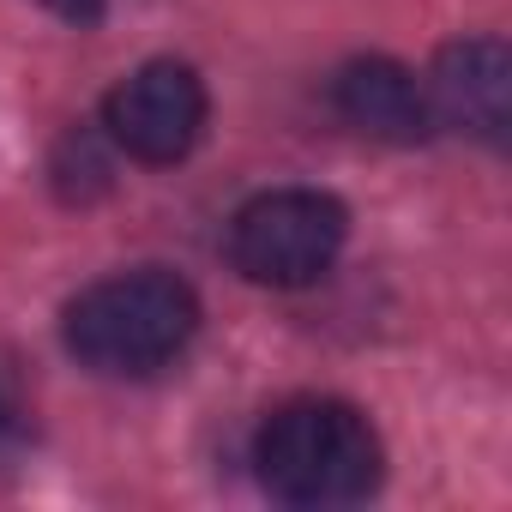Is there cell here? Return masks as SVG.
Returning a JSON list of instances; mask_svg holds the SVG:
<instances>
[{
	"label": "cell",
	"mask_w": 512,
	"mask_h": 512,
	"mask_svg": "<svg viewBox=\"0 0 512 512\" xmlns=\"http://www.w3.org/2000/svg\"><path fill=\"white\" fill-rule=\"evenodd\" d=\"M199 332V296L163 266L115 272L67 302V350L109 380H145L169 368Z\"/></svg>",
	"instance_id": "cell-1"
},
{
	"label": "cell",
	"mask_w": 512,
	"mask_h": 512,
	"mask_svg": "<svg viewBox=\"0 0 512 512\" xmlns=\"http://www.w3.org/2000/svg\"><path fill=\"white\" fill-rule=\"evenodd\" d=\"M253 464L284 506H356L380 488V434L344 398H296L266 416Z\"/></svg>",
	"instance_id": "cell-2"
},
{
	"label": "cell",
	"mask_w": 512,
	"mask_h": 512,
	"mask_svg": "<svg viewBox=\"0 0 512 512\" xmlns=\"http://www.w3.org/2000/svg\"><path fill=\"white\" fill-rule=\"evenodd\" d=\"M350 235V211L320 187H272L247 199L229 223V260L241 278L266 290H308L320 284Z\"/></svg>",
	"instance_id": "cell-3"
},
{
	"label": "cell",
	"mask_w": 512,
	"mask_h": 512,
	"mask_svg": "<svg viewBox=\"0 0 512 512\" xmlns=\"http://www.w3.org/2000/svg\"><path fill=\"white\" fill-rule=\"evenodd\" d=\"M205 85L187 61H145L139 73H127L109 103H103V127L109 139L133 157V163H181L199 133H205Z\"/></svg>",
	"instance_id": "cell-4"
},
{
	"label": "cell",
	"mask_w": 512,
	"mask_h": 512,
	"mask_svg": "<svg viewBox=\"0 0 512 512\" xmlns=\"http://www.w3.org/2000/svg\"><path fill=\"white\" fill-rule=\"evenodd\" d=\"M428 115L458 127V133L500 145L506 121H512V55H506V43L470 37V43L440 49L434 73H428Z\"/></svg>",
	"instance_id": "cell-5"
},
{
	"label": "cell",
	"mask_w": 512,
	"mask_h": 512,
	"mask_svg": "<svg viewBox=\"0 0 512 512\" xmlns=\"http://www.w3.org/2000/svg\"><path fill=\"white\" fill-rule=\"evenodd\" d=\"M332 103L338 115L368 133V139H386V145H416L428 139L434 115H428V91L386 55H368V61H350L338 79H332Z\"/></svg>",
	"instance_id": "cell-6"
},
{
	"label": "cell",
	"mask_w": 512,
	"mask_h": 512,
	"mask_svg": "<svg viewBox=\"0 0 512 512\" xmlns=\"http://www.w3.org/2000/svg\"><path fill=\"white\" fill-rule=\"evenodd\" d=\"M37 7H49V13L67 19V25H97V19H103V0H37Z\"/></svg>",
	"instance_id": "cell-7"
},
{
	"label": "cell",
	"mask_w": 512,
	"mask_h": 512,
	"mask_svg": "<svg viewBox=\"0 0 512 512\" xmlns=\"http://www.w3.org/2000/svg\"><path fill=\"white\" fill-rule=\"evenodd\" d=\"M13 434H19V416H13V398H7V392H0V452H7V446H13Z\"/></svg>",
	"instance_id": "cell-8"
}]
</instances>
